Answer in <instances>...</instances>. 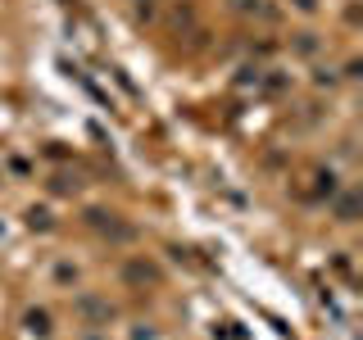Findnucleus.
I'll return each instance as SVG.
<instances>
[{
  "label": "nucleus",
  "instance_id": "f257e3e1",
  "mask_svg": "<svg viewBox=\"0 0 363 340\" xmlns=\"http://www.w3.org/2000/svg\"><path fill=\"white\" fill-rule=\"evenodd\" d=\"M332 213H336V222H354V213H359V191L350 186V191H336L332 196Z\"/></svg>",
  "mask_w": 363,
  "mask_h": 340
},
{
  "label": "nucleus",
  "instance_id": "f03ea898",
  "mask_svg": "<svg viewBox=\"0 0 363 340\" xmlns=\"http://www.w3.org/2000/svg\"><path fill=\"white\" fill-rule=\"evenodd\" d=\"M23 332L37 336V340H50V332H55V327H50V313H45V309H28V313H23Z\"/></svg>",
  "mask_w": 363,
  "mask_h": 340
},
{
  "label": "nucleus",
  "instance_id": "7ed1b4c3",
  "mask_svg": "<svg viewBox=\"0 0 363 340\" xmlns=\"http://www.w3.org/2000/svg\"><path fill=\"white\" fill-rule=\"evenodd\" d=\"M50 281H55V286H64V290H73L77 281H82V272H77V264H68V259H60V264L50 268Z\"/></svg>",
  "mask_w": 363,
  "mask_h": 340
},
{
  "label": "nucleus",
  "instance_id": "20e7f679",
  "mask_svg": "<svg viewBox=\"0 0 363 340\" xmlns=\"http://www.w3.org/2000/svg\"><path fill=\"white\" fill-rule=\"evenodd\" d=\"M123 277H128V281H159V268L145 264V259H132V264L123 268Z\"/></svg>",
  "mask_w": 363,
  "mask_h": 340
},
{
  "label": "nucleus",
  "instance_id": "39448f33",
  "mask_svg": "<svg viewBox=\"0 0 363 340\" xmlns=\"http://www.w3.org/2000/svg\"><path fill=\"white\" fill-rule=\"evenodd\" d=\"M227 9H232L236 18H259L268 5H264V0H227Z\"/></svg>",
  "mask_w": 363,
  "mask_h": 340
},
{
  "label": "nucleus",
  "instance_id": "423d86ee",
  "mask_svg": "<svg viewBox=\"0 0 363 340\" xmlns=\"http://www.w3.org/2000/svg\"><path fill=\"white\" fill-rule=\"evenodd\" d=\"M77 313H86V317H105V322L113 317V309H109V304H105V300H91V295H86L82 304H77Z\"/></svg>",
  "mask_w": 363,
  "mask_h": 340
},
{
  "label": "nucleus",
  "instance_id": "0eeeda50",
  "mask_svg": "<svg viewBox=\"0 0 363 340\" xmlns=\"http://www.w3.org/2000/svg\"><path fill=\"white\" fill-rule=\"evenodd\" d=\"M28 227H32V232H50V227H55L50 209H28Z\"/></svg>",
  "mask_w": 363,
  "mask_h": 340
},
{
  "label": "nucleus",
  "instance_id": "6e6552de",
  "mask_svg": "<svg viewBox=\"0 0 363 340\" xmlns=\"http://www.w3.org/2000/svg\"><path fill=\"white\" fill-rule=\"evenodd\" d=\"M318 45H323V41H318V32H300L295 50H300V55H318Z\"/></svg>",
  "mask_w": 363,
  "mask_h": 340
},
{
  "label": "nucleus",
  "instance_id": "1a4fd4ad",
  "mask_svg": "<svg viewBox=\"0 0 363 340\" xmlns=\"http://www.w3.org/2000/svg\"><path fill=\"white\" fill-rule=\"evenodd\" d=\"M286 5L295 9V14H304V18H318V9H323L318 0H286Z\"/></svg>",
  "mask_w": 363,
  "mask_h": 340
},
{
  "label": "nucleus",
  "instance_id": "9d476101",
  "mask_svg": "<svg viewBox=\"0 0 363 340\" xmlns=\"http://www.w3.org/2000/svg\"><path fill=\"white\" fill-rule=\"evenodd\" d=\"M313 82H318V86H336L340 77H336V68H318V77H313Z\"/></svg>",
  "mask_w": 363,
  "mask_h": 340
},
{
  "label": "nucleus",
  "instance_id": "9b49d317",
  "mask_svg": "<svg viewBox=\"0 0 363 340\" xmlns=\"http://www.w3.org/2000/svg\"><path fill=\"white\" fill-rule=\"evenodd\" d=\"M132 340H159V332H155V327H145V322H136V332H132Z\"/></svg>",
  "mask_w": 363,
  "mask_h": 340
},
{
  "label": "nucleus",
  "instance_id": "f8f14e48",
  "mask_svg": "<svg viewBox=\"0 0 363 340\" xmlns=\"http://www.w3.org/2000/svg\"><path fill=\"white\" fill-rule=\"evenodd\" d=\"M82 340H109V336H105V332H86Z\"/></svg>",
  "mask_w": 363,
  "mask_h": 340
},
{
  "label": "nucleus",
  "instance_id": "ddd939ff",
  "mask_svg": "<svg viewBox=\"0 0 363 340\" xmlns=\"http://www.w3.org/2000/svg\"><path fill=\"white\" fill-rule=\"evenodd\" d=\"M0 236H5V222H0Z\"/></svg>",
  "mask_w": 363,
  "mask_h": 340
},
{
  "label": "nucleus",
  "instance_id": "4468645a",
  "mask_svg": "<svg viewBox=\"0 0 363 340\" xmlns=\"http://www.w3.org/2000/svg\"><path fill=\"white\" fill-rule=\"evenodd\" d=\"M0 181H5V177H0Z\"/></svg>",
  "mask_w": 363,
  "mask_h": 340
}]
</instances>
